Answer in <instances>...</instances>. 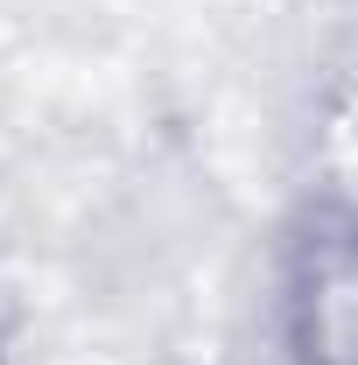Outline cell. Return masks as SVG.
<instances>
[{"mask_svg":"<svg viewBox=\"0 0 358 365\" xmlns=\"http://www.w3.org/2000/svg\"><path fill=\"white\" fill-rule=\"evenodd\" d=\"M281 365H358V197H310L274 246Z\"/></svg>","mask_w":358,"mask_h":365,"instance_id":"cell-1","label":"cell"},{"mask_svg":"<svg viewBox=\"0 0 358 365\" xmlns=\"http://www.w3.org/2000/svg\"><path fill=\"white\" fill-rule=\"evenodd\" d=\"M0 365H21V309L7 288H0Z\"/></svg>","mask_w":358,"mask_h":365,"instance_id":"cell-2","label":"cell"}]
</instances>
